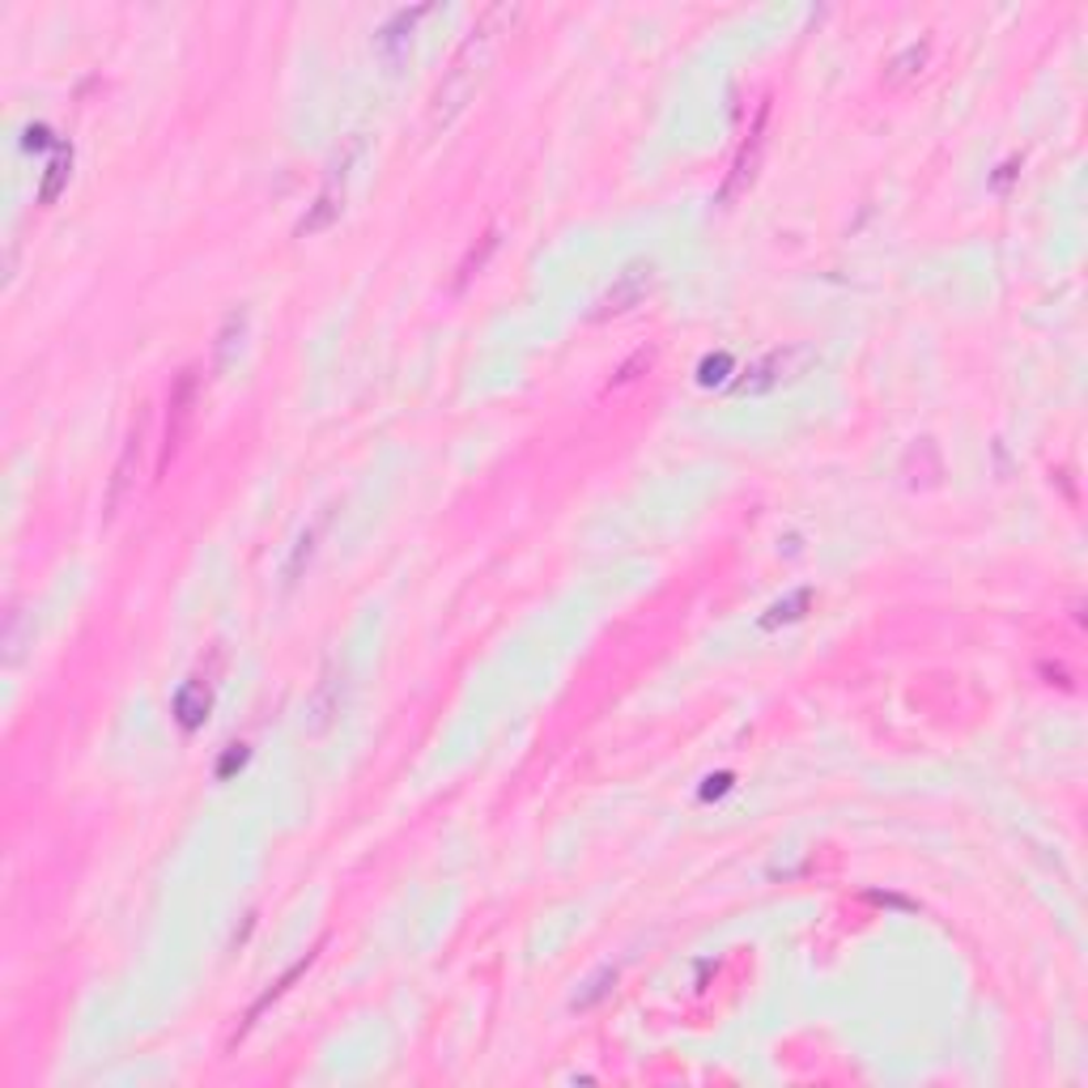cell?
<instances>
[{
  "label": "cell",
  "mask_w": 1088,
  "mask_h": 1088,
  "mask_svg": "<svg viewBox=\"0 0 1088 1088\" xmlns=\"http://www.w3.org/2000/svg\"><path fill=\"white\" fill-rule=\"evenodd\" d=\"M655 285V264L651 260H634L626 269L617 272V281L608 285V294L599 299V311L596 320H608V315H626L629 306H638V302L651 294Z\"/></svg>",
  "instance_id": "cell-7"
},
{
  "label": "cell",
  "mask_w": 1088,
  "mask_h": 1088,
  "mask_svg": "<svg viewBox=\"0 0 1088 1088\" xmlns=\"http://www.w3.org/2000/svg\"><path fill=\"white\" fill-rule=\"evenodd\" d=\"M651 362H655V349H638V354L629 357L626 366H621V370L613 375V383H608V387H626V383H634V379H638V370H651Z\"/></svg>",
  "instance_id": "cell-18"
},
{
  "label": "cell",
  "mask_w": 1088,
  "mask_h": 1088,
  "mask_svg": "<svg viewBox=\"0 0 1088 1088\" xmlns=\"http://www.w3.org/2000/svg\"><path fill=\"white\" fill-rule=\"evenodd\" d=\"M502 22H515V9H506V4L490 9V13L481 18V27H472V34L463 39L460 52L451 55V69L442 73L435 98H430V133L451 128L463 111H468V103L477 98V90H481L485 73H490V55H493L498 27H502Z\"/></svg>",
  "instance_id": "cell-1"
},
{
  "label": "cell",
  "mask_w": 1088,
  "mask_h": 1088,
  "mask_svg": "<svg viewBox=\"0 0 1088 1088\" xmlns=\"http://www.w3.org/2000/svg\"><path fill=\"white\" fill-rule=\"evenodd\" d=\"M493 247H498V230H490V234H485V243H481V251H477V247L468 251V260H463V264H460V281H456V285H463V281L472 276V269H481V264H485V255H490Z\"/></svg>",
  "instance_id": "cell-19"
},
{
  "label": "cell",
  "mask_w": 1088,
  "mask_h": 1088,
  "mask_svg": "<svg viewBox=\"0 0 1088 1088\" xmlns=\"http://www.w3.org/2000/svg\"><path fill=\"white\" fill-rule=\"evenodd\" d=\"M69 175H73V154L69 149H55V158L48 163V175L39 184V205H55L60 191L69 188Z\"/></svg>",
  "instance_id": "cell-13"
},
{
  "label": "cell",
  "mask_w": 1088,
  "mask_h": 1088,
  "mask_svg": "<svg viewBox=\"0 0 1088 1088\" xmlns=\"http://www.w3.org/2000/svg\"><path fill=\"white\" fill-rule=\"evenodd\" d=\"M765 124H770V107L757 111V119H753V128H749V140L740 145L732 170H728V179H723V188H719V205H732L735 196H744V191L753 188L757 166H762V154H765Z\"/></svg>",
  "instance_id": "cell-6"
},
{
  "label": "cell",
  "mask_w": 1088,
  "mask_h": 1088,
  "mask_svg": "<svg viewBox=\"0 0 1088 1088\" xmlns=\"http://www.w3.org/2000/svg\"><path fill=\"white\" fill-rule=\"evenodd\" d=\"M362 149H366V136L354 133L341 140V149H336V158L327 166V179L324 188L315 191V200H311V209H306V218L299 221V239H311V234H320L327 230L332 221L341 218V209H345V188H349V175H354V163L362 158Z\"/></svg>",
  "instance_id": "cell-2"
},
{
  "label": "cell",
  "mask_w": 1088,
  "mask_h": 1088,
  "mask_svg": "<svg viewBox=\"0 0 1088 1088\" xmlns=\"http://www.w3.org/2000/svg\"><path fill=\"white\" fill-rule=\"evenodd\" d=\"M140 438H145V430H140V421H136L133 430H128V438H124V451H119V460H115V468H111L107 493H103V515L107 519L119 515V506L128 502V493H133V485H136V468H140Z\"/></svg>",
  "instance_id": "cell-8"
},
{
  "label": "cell",
  "mask_w": 1088,
  "mask_h": 1088,
  "mask_svg": "<svg viewBox=\"0 0 1088 1088\" xmlns=\"http://www.w3.org/2000/svg\"><path fill=\"white\" fill-rule=\"evenodd\" d=\"M341 710H345V668H341L336 659H327V668L320 672L315 689L306 693V707H302V732L311 735V740H320V735H327L332 728H336Z\"/></svg>",
  "instance_id": "cell-5"
},
{
  "label": "cell",
  "mask_w": 1088,
  "mask_h": 1088,
  "mask_svg": "<svg viewBox=\"0 0 1088 1088\" xmlns=\"http://www.w3.org/2000/svg\"><path fill=\"white\" fill-rule=\"evenodd\" d=\"M243 762H247V749L243 744H230V753H226L218 765V778H230V770H239Z\"/></svg>",
  "instance_id": "cell-20"
},
{
  "label": "cell",
  "mask_w": 1088,
  "mask_h": 1088,
  "mask_svg": "<svg viewBox=\"0 0 1088 1088\" xmlns=\"http://www.w3.org/2000/svg\"><path fill=\"white\" fill-rule=\"evenodd\" d=\"M311 965H315V952H306L302 961H294V965H290V970H285L281 979L272 982L269 991H264V995H260L255 1004L247 1007V1021H243V1029H239V1037H234V1042H243V1037L251 1034V1025H255V1021H260V1016H264V1012H269V1007L276 1004V1000H281V995H285V991H290V986H294V982H299L302 974H306V970H311Z\"/></svg>",
  "instance_id": "cell-11"
},
{
  "label": "cell",
  "mask_w": 1088,
  "mask_h": 1088,
  "mask_svg": "<svg viewBox=\"0 0 1088 1088\" xmlns=\"http://www.w3.org/2000/svg\"><path fill=\"white\" fill-rule=\"evenodd\" d=\"M196 405H200V370L188 366L179 370V379L170 383L166 391V426H163V451H158V477L170 472V463L179 460L184 442L191 435V421H196Z\"/></svg>",
  "instance_id": "cell-3"
},
{
  "label": "cell",
  "mask_w": 1088,
  "mask_h": 1088,
  "mask_svg": "<svg viewBox=\"0 0 1088 1088\" xmlns=\"http://www.w3.org/2000/svg\"><path fill=\"white\" fill-rule=\"evenodd\" d=\"M247 324H251V315H247L243 306L239 311H230L226 320H221V327H218V345H213V375H226L230 370V362L239 357V349H243V336H247Z\"/></svg>",
  "instance_id": "cell-10"
},
{
  "label": "cell",
  "mask_w": 1088,
  "mask_h": 1088,
  "mask_svg": "<svg viewBox=\"0 0 1088 1088\" xmlns=\"http://www.w3.org/2000/svg\"><path fill=\"white\" fill-rule=\"evenodd\" d=\"M22 647H27V613L9 608V617H4V663H18Z\"/></svg>",
  "instance_id": "cell-16"
},
{
  "label": "cell",
  "mask_w": 1088,
  "mask_h": 1088,
  "mask_svg": "<svg viewBox=\"0 0 1088 1088\" xmlns=\"http://www.w3.org/2000/svg\"><path fill=\"white\" fill-rule=\"evenodd\" d=\"M613 986H617V970H599L596 979L587 982V991H578V995H574L571 1007H574V1012H592V1007H596L599 1000H604V995L613 991Z\"/></svg>",
  "instance_id": "cell-17"
},
{
  "label": "cell",
  "mask_w": 1088,
  "mask_h": 1088,
  "mask_svg": "<svg viewBox=\"0 0 1088 1088\" xmlns=\"http://www.w3.org/2000/svg\"><path fill=\"white\" fill-rule=\"evenodd\" d=\"M923 64H927V43H910L906 52L889 60V69H885V82H889V85H906L910 77H914V73H919V69H923Z\"/></svg>",
  "instance_id": "cell-14"
},
{
  "label": "cell",
  "mask_w": 1088,
  "mask_h": 1088,
  "mask_svg": "<svg viewBox=\"0 0 1088 1088\" xmlns=\"http://www.w3.org/2000/svg\"><path fill=\"white\" fill-rule=\"evenodd\" d=\"M808 604H813V592H808V587H799L795 596L778 599V604L770 608V617H762V626H765V629H774V626H787V621H799Z\"/></svg>",
  "instance_id": "cell-15"
},
{
  "label": "cell",
  "mask_w": 1088,
  "mask_h": 1088,
  "mask_svg": "<svg viewBox=\"0 0 1088 1088\" xmlns=\"http://www.w3.org/2000/svg\"><path fill=\"white\" fill-rule=\"evenodd\" d=\"M209 710H213V689H209V680L188 677L179 684V693H175V723H179L184 732H200L205 719H209Z\"/></svg>",
  "instance_id": "cell-9"
},
{
  "label": "cell",
  "mask_w": 1088,
  "mask_h": 1088,
  "mask_svg": "<svg viewBox=\"0 0 1088 1088\" xmlns=\"http://www.w3.org/2000/svg\"><path fill=\"white\" fill-rule=\"evenodd\" d=\"M808 366H816V354L808 345H787V349H774V354L757 357L740 379L732 383V396H765L783 383H795Z\"/></svg>",
  "instance_id": "cell-4"
},
{
  "label": "cell",
  "mask_w": 1088,
  "mask_h": 1088,
  "mask_svg": "<svg viewBox=\"0 0 1088 1088\" xmlns=\"http://www.w3.org/2000/svg\"><path fill=\"white\" fill-rule=\"evenodd\" d=\"M320 532H324V519H320V523H311V527H302V536L294 541L290 557H285V566H281V583H285V587H299V578L306 574L311 557H315V541H320Z\"/></svg>",
  "instance_id": "cell-12"
}]
</instances>
